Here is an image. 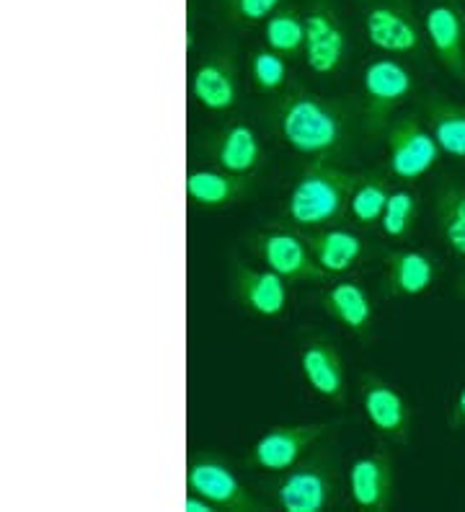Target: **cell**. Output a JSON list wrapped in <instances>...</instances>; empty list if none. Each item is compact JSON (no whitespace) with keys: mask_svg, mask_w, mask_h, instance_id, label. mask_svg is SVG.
<instances>
[{"mask_svg":"<svg viewBox=\"0 0 465 512\" xmlns=\"http://www.w3.org/2000/svg\"><path fill=\"white\" fill-rule=\"evenodd\" d=\"M463 21H465V11H463Z\"/></svg>","mask_w":465,"mask_h":512,"instance_id":"1f68e13d","label":"cell"},{"mask_svg":"<svg viewBox=\"0 0 465 512\" xmlns=\"http://www.w3.org/2000/svg\"><path fill=\"white\" fill-rule=\"evenodd\" d=\"M367 42L388 55H414L422 47V32L406 6L383 3L365 13Z\"/></svg>","mask_w":465,"mask_h":512,"instance_id":"4fadbf2b","label":"cell"},{"mask_svg":"<svg viewBox=\"0 0 465 512\" xmlns=\"http://www.w3.org/2000/svg\"><path fill=\"white\" fill-rule=\"evenodd\" d=\"M424 122L445 156L465 161V107L445 96L424 101Z\"/></svg>","mask_w":465,"mask_h":512,"instance_id":"7402d4cb","label":"cell"},{"mask_svg":"<svg viewBox=\"0 0 465 512\" xmlns=\"http://www.w3.org/2000/svg\"><path fill=\"white\" fill-rule=\"evenodd\" d=\"M362 412L367 422L378 435L388 440H409L411 435V406L403 399L396 386L378 378V375L365 373L360 381Z\"/></svg>","mask_w":465,"mask_h":512,"instance_id":"ba28073f","label":"cell"},{"mask_svg":"<svg viewBox=\"0 0 465 512\" xmlns=\"http://www.w3.org/2000/svg\"><path fill=\"white\" fill-rule=\"evenodd\" d=\"M303 241L308 244L318 267L329 272L331 277L349 272L365 254V241L357 233L347 231V228H334V225L313 228V231L305 233Z\"/></svg>","mask_w":465,"mask_h":512,"instance_id":"ac0fdd59","label":"cell"},{"mask_svg":"<svg viewBox=\"0 0 465 512\" xmlns=\"http://www.w3.org/2000/svg\"><path fill=\"white\" fill-rule=\"evenodd\" d=\"M321 306L336 324H341L344 329L352 331L354 337H370L372 300L360 282L344 280L331 285V288L321 295Z\"/></svg>","mask_w":465,"mask_h":512,"instance_id":"ffe728a7","label":"cell"},{"mask_svg":"<svg viewBox=\"0 0 465 512\" xmlns=\"http://www.w3.org/2000/svg\"><path fill=\"white\" fill-rule=\"evenodd\" d=\"M184 512H217V507L212 505V502L202 500L199 494H186V500H184Z\"/></svg>","mask_w":465,"mask_h":512,"instance_id":"f546056e","label":"cell"},{"mask_svg":"<svg viewBox=\"0 0 465 512\" xmlns=\"http://www.w3.org/2000/svg\"><path fill=\"white\" fill-rule=\"evenodd\" d=\"M414 91V75L391 57L372 60L362 73V119L370 135H383L393 114Z\"/></svg>","mask_w":465,"mask_h":512,"instance_id":"277c9868","label":"cell"},{"mask_svg":"<svg viewBox=\"0 0 465 512\" xmlns=\"http://www.w3.org/2000/svg\"><path fill=\"white\" fill-rule=\"evenodd\" d=\"M274 117L282 140L310 161H329L349 140V114L305 88L282 96Z\"/></svg>","mask_w":465,"mask_h":512,"instance_id":"6da1fadb","label":"cell"},{"mask_svg":"<svg viewBox=\"0 0 465 512\" xmlns=\"http://www.w3.org/2000/svg\"><path fill=\"white\" fill-rule=\"evenodd\" d=\"M388 197H391V189H388L383 176L362 174V179L357 182V187L352 192V200H349V215H352L354 223L372 228V225H378L380 218H383Z\"/></svg>","mask_w":465,"mask_h":512,"instance_id":"cb8c5ba5","label":"cell"},{"mask_svg":"<svg viewBox=\"0 0 465 512\" xmlns=\"http://www.w3.org/2000/svg\"><path fill=\"white\" fill-rule=\"evenodd\" d=\"M416 215H419V197L411 189H393L383 218H380V228L388 238L401 241L414 231Z\"/></svg>","mask_w":465,"mask_h":512,"instance_id":"484cf974","label":"cell"},{"mask_svg":"<svg viewBox=\"0 0 465 512\" xmlns=\"http://www.w3.org/2000/svg\"><path fill=\"white\" fill-rule=\"evenodd\" d=\"M424 32L432 44L434 57L440 60L442 68L450 75L465 78V21L463 8H458L453 0L434 3L424 16Z\"/></svg>","mask_w":465,"mask_h":512,"instance_id":"7c38bea8","label":"cell"},{"mask_svg":"<svg viewBox=\"0 0 465 512\" xmlns=\"http://www.w3.org/2000/svg\"><path fill=\"white\" fill-rule=\"evenodd\" d=\"M434 259L424 251L398 249L385 256L383 290L391 298H416L432 288Z\"/></svg>","mask_w":465,"mask_h":512,"instance_id":"e0dca14e","label":"cell"},{"mask_svg":"<svg viewBox=\"0 0 465 512\" xmlns=\"http://www.w3.org/2000/svg\"><path fill=\"white\" fill-rule=\"evenodd\" d=\"M447 425H450V430H463L465 427V386H463V391L458 394V399H455L453 409H450Z\"/></svg>","mask_w":465,"mask_h":512,"instance_id":"f1b7e54d","label":"cell"},{"mask_svg":"<svg viewBox=\"0 0 465 512\" xmlns=\"http://www.w3.org/2000/svg\"><path fill=\"white\" fill-rule=\"evenodd\" d=\"M385 145H388V166L391 174L401 182H419L424 174L437 166L442 150L429 132L427 122L419 114H403L396 117L383 132Z\"/></svg>","mask_w":465,"mask_h":512,"instance_id":"3957f363","label":"cell"},{"mask_svg":"<svg viewBox=\"0 0 465 512\" xmlns=\"http://www.w3.org/2000/svg\"><path fill=\"white\" fill-rule=\"evenodd\" d=\"M362 174L339 169L329 161L305 166L287 197V218L300 228H329L349 213V200Z\"/></svg>","mask_w":465,"mask_h":512,"instance_id":"7a4b0ae2","label":"cell"},{"mask_svg":"<svg viewBox=\"0 0 465 512\" xmlns=\"http://www.w3.org/2000/svg\"><path fill=\"white\" fill-rule=\"evenodd\" d=\"M254 189L251 174H228V171H189L186 174V197L197 207H228L246 200Z\"/></svg>","mask_w":465,"mask_h":512,"instance_id":"d6986e66","label":"cell"},{"mask_svg":"<svg viewBox=\"0 0 465 512\" xmlns=\"http://www.w3.org/2000/svg\"><path fill=\"white\" fill-rule=\"evenodd\" d=\"M189 94L199 107L212 114L228 112L238 101V70L228 52L207 57L189 78Z\"/></svg>","mask_w":465,"mask_h":512,"instance_id":"9a60e30c","label":"cell"},{"mask_svg":"<svg viewBox=\"0 0 465 512\" xmlns=\"http://www.w3.org/2000/svg\"><path fill=\"white\" fill-rule=\"evenodd\" d=\"M305 63L316 75H334L347 57V34L336 13L318 6L305 16Z\"/></svg>","mask_w":465,"mask_h":512,"instance_id":"5bb4252c","label":"cell"},{"mask_svg":"<svg viewBox=\"0 0 465 512\" xmlns=\"http://www.w3.org/2000/svg\"><path fill=\"white\" fill-rule=\"evenodd\" d=\"M437 225L447 249L465 256V189L445 187L437 194Z\"/></svg>","mask_w":465,"mask_h":512,"instance_id":"d4e9b609","label":"cell"},{"mask_svg":"<svg viewBox=\"0 0 465 512\" xmlns=\"http://www.w3.org/2000/svg\"><path fill=\"white\" fill-rule=\"evenodd\" d=\"M279 6H282V0H225L230 16L243 24L267 21L274 11H279Z\"/></svg>","mask_w":465,"mask_h":512,"instance_id":"83f0119b","label":"cell"},{"mask_svg":"<svg viewBox=\"0 0 465 512\" xmlns=\"http://www.w3.org/2000/svg\"><path fill=\"white\" fill-rule=\"evenodd\" d=\"M186 489L199 494L202 500L212 502L217 510L228 512H259L264 510L254 494L248 492L246 484L228 463L212 453H199L186 463Z\"/></svg>","mask_w":465,"mask_h":512,"instance_id":"5b68a950","label":"cell"},{"mask_svg":"<svg viewBox=\"0 0 465 512\" xmlns=\"http://www.w3.org/2000/svg\"><path fill=\"white\" fill-rule=\"evenodd\" d=\"M326 422H300V425H279L264 432L248 453V463L254 469L269 471V474H285L295 469L308 450L329 432Z\"/></svg>","mask_w":465,"mask_h":512,"instance_id":"8992f818","label":"cell"},{"mask_svg":"<svg viewBox=\"0 0 465 512\" xmlns=\"http://www.w3.org/2000/svg\"><path fill=\"white\" fill-rule=\"evenodd\" d=\"M212 158L228 174H254L261 163L259 135L246 122H233L212 140Z\"/></svg>","mask_w":465,"mask_h":512,"instance_id":"44dd1931","label":"cell"},{"mask_svg":"<svg viewBox=\"0 0 465 512\" xmlns=\"http://www.w3.org/2000/svg\"><path fill=\"white\" fill-rule=\"evenodd\" d=\"M287 57L279 52L261 47L251 57V81H254L259 94H277L279 88L285 86L287 81Z\"/></svg>","mask_w":465,"mask_h":512,"instance_id":"4316f807","label":"cell"},{"mask_svg":"<svg viewBox=\"0 0 465 512\" xmlns=\"http://www.w3.org/2000/svg\"><path fill=\"white\" fill-rule=\"evenodd\" d=\"M274 497L285 512H323L334 500V474L329 466L310 461L285 471L274 487Z\"/></svg>","mask_w":465,"mask_h":512,"instance_id":"9c48e42d","label":"cell"},{"mask_svg":"<svg viewBox=\"0 0 465 512\" xmlns=\"http://www.w3.org/2000/svg\"><path fill=\"white\" fill-rule=\"evenodd\" d=\"M458 293L465 298V272H463V277H460V282H458Z\"/></svg>","mask_w":465,"mask_h":512,"instance_id":"4dcf8cb0","label":"cell"},{"mask_svg":"<svg viewBox=\"0 0 465 512\" xmlns=\"http://www.w3.org/2000/svg\"><path fill=\"white\" fill-rule=\"evenodd\" d=\"M264 39L269 50L282 57H298L305 47V19L295 8H279L264 21Z\"/></svg>","mask_w":465,"mask_h":512,"instance_id":"603a6c76","label":"cell"},{"mask_svg":"<svg viewBox=\"0 0 465 512\" xmlns=\"http://www.w3.org/2000/svg\"><path fill=\"white\" fill-rule=\"evenodd\" d=\"M300 373L310 391L321 399L334 401V404L347 399L344 360L329 339H310L300 347Z\"/></svg>","mask_w":465,"mask_h":512,"instance_id":"2e32d148","label":"cell"},{"mask_svg":"<svg viewBox=\"0 0 465 512\" xmlns=\"http://www.w3.org/2000/svg\"><path fill=\"white\" fill-rule=\"evenodd\" d=\"M290 282L272 269H254L238 262L233 267V295L246 311L261 319H277L287 311Z\"/></svg>","mask_w":465,"mask_h":512,"instance_id":"8fae6325","label":"cell"},{"mask_svg":"<svg viewBox=\"0 0 465 512\" xmlns=\"http://www.w3.org/2000/svg\"><path fill=\"white\" fill-rule=\"evenodd\" d=\"M251 249L267 269L285 277L287 282H329V272H323L310 254L303 238L290 231H261L251 236Z\"/></svg>","mask_w":465,"mask_h":512,"instance_id":"52a82bcc","label":"cell"},{"mask_svg":"<svg viewBox=\"0 0 465 512\" xmlns=\"http://www.w3.org/2000/svg\"><path fill=\"white\" fill-rule=\"evenodd\" d=\"M349 497L360 510L365 512H385L393 505V487H396V474H393V458L385 450H375L367 456L354 458L349 466Z\"/></svg>","mask_w":465,"mask_h":512,"instance_id":"30bf717a","label":"cell"}]
</instances>
